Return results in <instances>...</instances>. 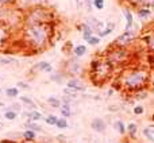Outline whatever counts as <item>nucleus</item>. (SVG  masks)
Here are the masks:
<instances>
[{"instance_id":"1","label":"nucleus","mask_w":154,"mask_h":143,"mask_svg":"<svg viewBox=\"0 0 154 143\" xmlns=\"http://www.w3.org/2000/svg\"><path fill=\"white\" fill-rule=\"evenodd\" d=\"M150 73L152 70L142 66L126 70L122 76V88L135 93L139 90H146V87L150 85Z\"/></svg>"},{"instance_id":"2","label":"nucleus","mask_w":154,"mask_h":143,"mask_svg":"<svg viewBox=\"0 0 154 143\" xmlns=\"http://www.w3.org/2000/svg\"><path fill=\"white\" fill-rule=\"evenodd\" d=\"M91 70H92V81L96 85H101L107 82L112 76L114 72V65L108 61V59H96L91 65Z\"/></svg>"},{"instance_id":"3","label":"nucleus","mask_w":154,"mask_h":143,"mask_svg":"<svg viewBox=\"0 0 154 143\" xmlns=\"http://www.w3.org/2000/svg\"><path fill=\"white\" fill-rule=\"evenodd\" d=\"M27 38L30 39V43L35 46V47H43L48 43L49 39V31L48 26L45 24H32L27 29Z\"/></svg>"},{"instance_id":"4","label":"nucleus","mask_w":154,"mask_h":143,"mask_svg":"<svg viewBox=\"0 0 154 143\" xmlns=\"http://www.w3.org/2000/svg\"><path fill=\"white\" fill-rule=\"evenodd\" d=\"M130 57V51H128L127 47H122V46H116L114 50H111L107 56V59L111 62L112 65H122L126 64Z\"/></svg>"},{"instance_id":"5","label":"nucleus","mask_w":154,"mask_h":143,"mask_svg":"<svg viewBox=\"0 0 154 143\" xmlns=\"http://www.w3.org/2000/svg\"><path fill=\"white\" fill-rule=\"evenodd\" d=\"M134 39V32L133 30H126L122 35L115 39V45L116 46H122V47H127V45Z\"/></svg>"},{"instance_id":"6","label":"nucleus","mask_w":154,"mask_h":143,"mask_svg":"<svg viewBox=\"0 0 154 143\" xmlns=\"http://www.w3.org/2000/svg\"><path fill=\"white\" fill-rule=\"evenodd\" d=\"M91 128H92L93 131H96V132H99V134H103V132H106L107 124L103 119L96 117V119H93L92 122H91Z\"/></svg>"},{"instance_id":"7","label":"nucleus","mask_w":154,"mask_h":143,"mask_svg":"<svg viewBox=\"0 0 154 143\" xmlns=\"http://www.w3.org/2000/svg\"><path fill=\"white\" fill-rule=\"evenodd\" d=\"M68 88L75 92H80V90H84L85 89V85L82 81H80L79 78H70L68 81Z\"/></svg>"},{"instance_id":"8","label":"nucleus","mask_w":154,"mask_h":143,"mask_svg":"<svg viewBox=\"0 0 154 143\" xmlns=\"http://www.w3.org/2000/svg\"><path fill=\"white\" fill-rule=\"evenodd\" d=\"M123 15H125V19H126V30H131L134 24V18H133V12L128 7H123L122 10Z\"/></svg>"},{"instance_id":"9","label":"nucleus","mask_w":154,"mask_h":143,"mask_svg":"<svg viewBox=\"0 0 154 143\" xmlns=\"http://www.w3.org/2000/svg\"><path fill=\"white\" fill-rule=\"evenodd\" d=\"M87 24L93 30V31H101V30H103V26H104L103 22H100L96 18H89L87 22Z\"/></svg>"},{"instance_id":"10","label":"nucleus","mask_w":154,"mask_h":143,"mask_svg":"<svg viewBox=\"0 0 154 143\" xmlns=\"http://www.w3.org/2000/svg\"><path fill=\"white\" fill-rule=\"evenodd\" d=\"M130 2L133 5H141V7H146V8H150V7H154V0H127Z\"/></svg>"},{"instance_id":"11","label":"nucleus","mask_w":154,"mask_h":143,"mask_svg":"<svg viewBox=\"0 0 154 143\" xmlns=\"http://www.w3.org/2000/svg\"><path fill=\"white\" fill-rule=\"evenodd\" d=\"M34 69L37 70H42V72H51L53 70V68H51V65L49 64V62H39V64H37L34 66Z\"/></svg>"},{"instance_id":"12","label":"nucleus","mask_w":154,"mask_h":143,"mask_svg":"<svg viewBox=\"0 0 154 143\" xmlns=\"http://www.w3.org/2000/svg\"><path fill=\"white\" fill-rule=\"evenodd\" d=\"M82 37H84L85 41H88L91 37H93V30L91 29L87 23L82 24Z\"/></svg>"},{"instance_id":"13","label":"nucleus","mask_w":154,"mask_h":143,"mask_svg":"<svg viewBox=\"0 0 154 143\" xmlns=\"http://www.w3.org/2000/svg\"><path fill=\"white\" fill-rule=\"evenodd\" d=\"M114 127H115V130H116L119 134H122V135H125V134L127 132V128H126L125 123H123L122 120H116L115 124H114Z\"/></svg>"},{"instance_id":"14","label":"nucleus","mask_w":154,"mask_h":143,"mask_svg":"<svg viewBox=\"0 0 154 143\" xmlns=\"http://www.w3.org/2000/svg\"><path fill=\"white\" fill-rule=\"evenodd\" d=\"M60 111H61V115L65 117V119H66V117H69L70 115H72V111H70V105H69V104H61Z\"/></svg>"},{"instance_id":"15","label":"nucleus","mask_w":154,"mask_h":143,"mask_svg":"<svg viewBox=\"0 0 154 143\" xmlns=\"http://www.w3.org/2000/svg\"><path fill=\"white\" fill-rule=\"evenodd\" d=\"M150 14H152L150 8H146V7H141L137 10V15H138L139 18H147Z\"/></svg>"},{"instance_id":"16","label":"nucleus","mask_w":154,"mask_h":143,"mask_svg":"<svg viewBox=\"0 0 154 143\" xmlns=\"http://www.w3.org/2000/svg\"><path fill=\"white\" fill-rule=\"evenodd\" d=\"M73 53H75L76 57H82L85 53H87V47H85L84 45H79V46H76V47H75Z\"/></svg>"},{"instance_id":"17","label":"nucleus","mask_w":154,"mask_h":143,"mask_svg":"<svg viewBox=\"0 0 154 143\" xmlns=\"http://www.w3.org/2000/svg\"><path fill=\"white\" fill-rule=\"evenodd\" d=\"M143 135L146 136V139L149 142H152V143H154V130L153 128H143Z\"/></svg>"},{"instance_id":"18","label":"nucleus","mask_w":154,"mask_h":143,"mask_svg":"<svg viewBox=\"0 0 154 143\" xmlns=\"http://www.w3.org/2000/svg\"><path fill=\"white\" fill-rule=\"evenodd\" d=\"M23 138H24V141H27V142H32L35 139V132L31 130H26L23 132Z\"/></svg>"},{"instance_id":"19","label":"nucleus","mask_w":154,"mask_h":143,"mask_svg":"<svg viewBox=\"0 0 154 143\" xmlns=\"http://www.w3.org/2000/svg\"><path fill=\"white\" fill-rule=\"evenodd\" d=\"M48 104H50L53 108H60V107H61V101H60L57 97H54V96H51V97L48 99Z\"/></svg>"},{"instance_id":"20","label":"nucleus","mask_w":154,"mask_h":143,"mask_svg":"<svg viewBox=\"0 0 154 143\" xmlns=\"http://www.w3.org/2000/svg\"><path fill=\"white\" fill-rule=\"evenodd\" d=\"M30 116V120L31 122H38V120H41L42 119V114L41 112H37V111H32V112H30V114H27Z\"/></svg>"},{"instance_id":"21","label":"nucleus","mask_w":154,"mask_h":143,"mask_svg":"<svg viewBox=\"0 0 154 143\" xmlns=\"http://www.w3.org/2000/svg\"><path fill=\"white\" fill-rule=\"evenodd\" d=\"M112 30H114V24L111 23L108 27H107V29H103L101 31H99V35H97V37L100 38V37H106V35H109V34L112 32Z\"/></svg>"},{"instance_id":"22","label":"nucleus","mask_w":154,"mask_h":143,"mask_svg":"<svg viewBox=\"0 0 154 143\" xmlns=\"http://www.w3.org/2000/svg\"><path fill=\"white\" fill-rule=\"evenodd\" d=\"M56 127L57 128H61V130H64V128H68V120L65 119V117H58Z\"/></svg>"},{"instance_id":"23","label":"nucleus","mask_w":154,"mask_h":143,"mask_svg":"<svg viewBox=\"0 0 154 143\" xmlns=\"http://www.w3.org/2000/svg\"><path fill=\"white\" fill-rule=\"evenodd\" d=\"M127 132L130 134L131 136H134L137 134V131H138V126L135 124V123H130V124H127Z\"/></svg>"},{"instance_id":"24","label":"nucleus","mask_w":154,"mask_h":143,"mask_svg":"<svg viewBox=\"0 0 154 143\" xmlns=\"http://www.w3.org/2000/svg\"><path fill=\"white\" fill-rule=\"evenodd\" d=\"M26 127L29 128V130H31V131H42V127L41 126H38L35 122H29V123H26Z\"/></svg>"},{"instance_id":"25","label":"nucleus","mask_w":154,"mask_h":143,"mask_svg":"<svg viewBox=\"0 0 154 143\" xmlns=\"http://www.w3.org/2000/svg\"><path fill=\"white\" fill-rule=\"evenodd\" d=\"M20 100L23 101V103H26L27 105H29V108H30V109H35V108H37V107H35V103L31 100V99H29V97H24V96H22V97H20Z\"/></svg>"},{"instance_id":"26","label":"nucleus","mask_w":154,"mask_h":143,"mask_svg":"<svg viewBox=\"0 0 154 143\" xmlns=\"http://www.w3.org/2000/svg\"><path fill=\"white\" fill-rule=\"evenodd\" d=\"M5 93H7V96L8 97H16V96L19 95V90H18V88H8L7 90H5Z\"/></svg>"},{"instance_id":"27","label":"nucleus","mask_w":154,"mask_h":143,"mask_svg":"<svg viewBox=\"0 0 154 143\" xmlns=\"http://www.w3.org/2000/svg\"><path fill=\"white\" fill-rule=\"evenodd\" d=\"M146 43H147V49L152 51V54H154V35L146 38Z\"/></svg>"},{"instance_id":"28","label":"nucleus","mask_w":154,"mask_h":143,"mask_svg":"<svg viewBox=\"0 0 154 143\" xmlns=\"http://www.w3.org/2000/svg\"><path fill=\"white\" fill-rule=\"evenodd\" d=\"M46 123H48L49 126H56L57 124V120H58V117L56 116V115H49L48 117H46Z\"/></svg>"},{"instance_id":"29","label":"nucleus","mask_w":154,"mask_h":143,"mask_svg":"<svg viewBox=\"0 0 154 143\" xmlns=\"http://www.w3.org/2000/svg\"><path fill=\"white\" fill-rule=\"evenodd\" d=\"M4 117L7 120H15L16 119V112L15 111H11V109H7L4 114Z\"/></svg>"},{"instance_id":"30","label":"nucleus","mask_w":154,"mask_h":143,"mask_svg":"<svg viewBox=\"0 0 154 143\" xmlns=\"http://www.w3.org/2000/svg\"><path fill=\"white\" fill-rule=\"evenodd\" d=\"M93 5L96 10H103L104 8V0H93Z\"/></svg>"},{"instance_id":"31","label":"nucleus","mask_w":154,"mask_h":143,"mask_svg":"<svg viewBox=\"0 0 154 143\" xmlns=\"http://www.w3.org/2000/svg\"><path fill=\"white\" fill-rule=\"evenodd\" d=\"M100 42V38L99 37H91L89 39H88V43H89V45H97V43Z\"/></svg>"},{"instance_id":"32","label":"nucleus","mask_w":154,"mask_h":143,"mask_svg":"<svg viewBox=\"0 0 154 143\" xmlns=\"http://www.w3.org/2000/svg\"><path fill=\"white\" fill-rule=\"evenodd\" d=\"M143 112H145V109H143V107H142V105L134 107V114H135V115H142Z\"/></svg>"},{"instance_id":"33","label":"nucleus","mask_w":154,"mask_h":143,"mask_svg":"<svg viewBox=\"0 0 154 143\" xmlns=\"http://www.w3.org/2000/svg\"><path fill=\"white\" fill-rule=\"evenodd\" d=\"M14 58H0V64L3 65H7V64H12Z\"/></svg>"},{"instance_id":"34","label":"nucleus","mask_w":154,"mask_h":143,"mask_svg":"<svg viewBox=\"0 0 154 143\" xmlns=\"http://www.w3.org/2000/svg\"><path fill=\"white\" fill-rule=\"evenodd\" d=\"M4 38H5V31L0 27V45L3 43V41H4Z\"/></svg>"},{"instance_id":"35","label":"nucleus","mask_w":154,"mask_h":143,"mask_svg":"<svg viewBox=\"0 0 154 143\" xmlns=\"http://www.w3.org/2000/svg\"><path fill=\"white\" fill-rule=\"evenodd\" d=\"M150 85L154 88V69H152V73H150Z\"/></svg>"},{"instance_id":"36","label":"nucleus","mask_w":154,"mask_h":143,"mask_svg":"<svg viewBox=\"0 0 154 143\" xmlns=\"http://www.w3.org/2000/svg\"><path fill=\"white\" fill-rule=\"evenodd\" d=\"M18 87L22 88V89H29V85L24 84V82H18Z\"/></svg>"},{"instance_id":"37","label":"nucleus","mask_w":154,"mask_h":143,"mask_svg":"<svg viewBox=\"0 0 154 143\" xmlns=\"http://www.w3.org/2000/svg\"><path fill=\"white\" fill-rule=\"evenodd\" d=\"M76 2H77V7H79V10H80V8H82V7H84V0H76Z\"/></svg>"},{"instance_id":"38","label":"nucleus","mask_w":154,"mask_h":143,"mask_svg":"<svg viewBox=\"0 0 154 143\" xmlns=\"http://www.w3.org/2000/svg\"><path fill=\"white\" fill-rule=\"evenodd\" d=\"M150 62H152V69H154V54L150 56Z\"/></svg>"},{"instance_id":"39","label":"nucleus","mask_w":154,"mask_h":143,"mask_svg":"<svg viewBox=\"0 0 154 143\" xmlns=\"http://www.w3.org/2000/svg\"><path fill=\"white\" fill-rule=\"evenodd\" d=\"M22 2H24V3H38V2H41V0H22Z\"/></svg>"},{"instance_id":"40","label":"nucleus","mask_w":154,"mask_h":143,"mask_svg":"<svg viewBox=\"0 0 154 143\" xmlns=\"http://www.w3.org/2000/svg\"><path fill=\"white\" fill-rule=\"evenodd\" d=\"M2 143H16L15 141H5V139H4V141H2Z\"/></svg>"},{"instance_id":"41","label":"nucleus","mask_w":154,"mask_h":143,"mask_svg":"<svg viewBox=\"0 0 154 143\" xmlns=\"http://www.w3.org/2000/svg\"><path fill=\"white\" fill-rule=\"evenodd\" d=\"M11 0H0V3H10Z\"/></svg>"},{"instance_id":"42","label":"nucleus","mask_w":154,"mask_h":143,"mask_svg":"<svg viewBox=\"0 0 154 143\" xmlns=\"http://www.w3.org/2000/svg\"><path fill=\"white\" fill-rule=\"evenodd\" d=\"M23 143H31V142H27V141H24V142H23Z\"/></svg>"},{"instance_id":"43","label":"nucleus","mask_w":154,"mask_h":143,"mask_svg":"<svg viewBox=\"0 0 154 143\" xmlns=\"http://www.w3.org/2000/svg\"><path fill=\"white\" fill-rule=\"evenodd\" d=\"M2 126H3V123H0V127H2Z\"/></svg>"},{"instance_id":"44","label":"nucleus","mask_w":154,"mask_h":143,"mask_svg":"<svg viewBox=\"0 0 154 143\" xmlns=\"http://www.w3.org/2000/svg\"><path fill=\"white\" fill-rule=\"evenodd\" d=\"M153 120H154V115H153Z\"/></svg>"},{"instance_id":"45","label":"nucleus","mask_w":154,"mask_h":143,"mask_svg":"<svg viewBox=\"0 0 154 143\" xmlns=\"http://www.w3.org/2000/svg\"><path fill=\"white\" fill-rule=\"evenodd\" d=\"M0 93H2V89H0Z\"/></svg>"}]
</instances>
